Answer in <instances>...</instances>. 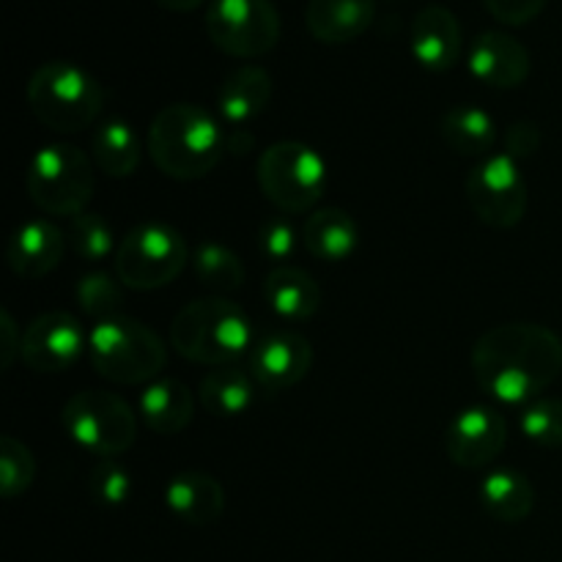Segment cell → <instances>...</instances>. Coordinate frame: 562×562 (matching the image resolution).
Masks as SVG:
<instances>
[{
  "instance_id": "obj_1",
  "label": "cell",
  "mask_w": 562,
  "mask_h": 562,
  "mask_svg": "<svg viewBox=\"0 0 562 562\" xmlns=\"http://www.w3.org/2000/svg\"><path fill=\"white\" fill-rule=\"evenodd\" d=\"M472 373L488 398L527 406L543 398L562 373V340L536 322H508L486 329L472 346Z\"/></svg>"
},
{
  "instance_id": "obj_2",
  "label": "cell",
  "mask_w": 562,
  "mask_h": 562,
  "mask_svg": "<svg viewBox=\"0 0 562 562\" xmlns=\"http://www.w3.org/2000/svg\"><path fill=\"white\" fill-rule=\"evenodd\" d=\"M146 151L168 179L195 181L212 173L223 159L225 132L206 108L176 102L151 119Z\"/></svg>"
},
{
  "instance_id": "obj_3",
  "label": "cell",
  "mask_w": 562,
  "mask_h": 562,
  "mask_svg": "<svg viewBox=\"0 0 562 562\" xmlns=\"http://www.w3.org/2000/svg\"><path fill=\"white\" fill-rule=\"evenodd\" d=\"M252 344L250 316L225 296L187 302L170 324L176 355L206 368L236 366L239 357L250 355Z\"/></svg>"
},
{
  "instance_id": "obj_4",
  "label": "cell",
  "mask_w": 562,
  "mask_h": 562,
  "mask_svg": "<svg viewBox=\"0 0 562 562\" xmlns=\"http://www.w3.org/2000/svg\"><path fill=\"white\" fill-rule=\"evenodd\" d=\"M27 104L38 124L75 135L99 121L104 88L91 71L71 60H47L27 80Z\"/></svg>"
},
{
  "instance_id": "obj_5",
  "label": "cell",
  "mask_w": 562,
  "mask_h": 562,
  "mask_svg": "<svg viewBox=\"0 0 562 562\" xmlns=\"http://www.w3.org/2000/svg\"><path fill=\"white\" fill-rule=\"evenodd\" d=\"M88 360L113 384H151L168 366V346L137 318L115 316L93 324L88 333Z\"/></svg>"
},
{
  "instance_id": "obj_6",
  "label": "cell",
  "mask_w": 562,
  "mask_h": 562,
  "mask_svg": "<svg viewBox=\"0 0 562 562\" xmlns=\"http://www.w3.org/2000/svg\"><path fill=\"white\" fill-rule=\"evenodd\" d=\"M261 195L283 214L316 212L329 184V170L322 154L300 140L272 143L256 165Z\"/></svg>"
},
{
  "instance_id": "obj_7",
  "label": "cell",
  "mask_w": 562,
  "mask_h": 562,
  "mask_svg": "<svg viewBox=\"0 0 562 562\" xmlns=\"http://www.w3.org/2000/svg\"><path fill=\"white\" fill-rule=\"evenodd\" d=\"M25 187L38 212L49 217H77L88 209L97 187L93 159L75 143H49L33 154Z\"/></svg>"
},
{
  "instance_id": "obj_8",
  "label": "cell",
  "mask_w": 562,
  "mask_h": 562,
  "mask_svg": "<svg viewBox=\"0 0 562 562\" xmlns=\"http://www.w3.org/2000/svg\"><path fill=\"white\" fill-rule=\"evenodd\" d=\"M190 263V250L179 228L162 220H146L126 231L115 250V278L132 291H154L173 283Z\"/></svg>"
},
{
  "instance_id": "obj_9",
  "label": "cell",
  "mask_w": 562,
  "mask_h": 562,
  "mask_svg": "<svg viewBox=\"0 0 562 562\" xmlns=\"http://www.w3.org/2000/svg\"><path fill=\"white\" fill-rule=\"evenodd\" d=\"M64 431L97 459H119L135 445L137 417L124 398L104 390H80L60 412Z\"/></svg>"
},
{
  "instance_id": "obj_10",
  "label": "cell",
  "mask_w": 562,
  "mask_h": 562,
  "mask_svg": "<svg viewBox=\"0 0 562 562\" xmlns=\"http://www.w3.org/2000/svg\"><path fill=\"white\" fill-rule=\"evenodd\" d=\"M206 33L220 53L256 60L280 42V14L272 0H212Z\"/></svg>"
},
{
  "instance_id": "obj_11",
  "label": "cell",
  "mask_w": 562,
  "mask_h": 562,
  "mask_svg": "<svg viewBox=\"0 0 562 562\" xmlns=\"http://www.w3.org/2000/svg\"><path fill=\"white\" fill-rule=\"evenodd\" d=\"M467 201L475 217L494 231H510L525 220L530 190L519 162L508 154H488L467 176Z\"/></svg>"
},
{
  "instance_id": "obj_12",
  "label": "cell",
  "mask_w": 562,
  "mask_h": 562,
  "mask_svg": "<svg viewBox=\"0 0 562 562\" xmlns=\"http://www.w3.org/2000/svg\"><path fill=\"white\" fill-rule=\"evenodd\" d=\"M313 368V344L294 329H269L258 335L247 355L252 382L267 393L296 387Z\"/></svg>"
},
{
  "instance_id": "obj_13",
  "label": "cell",
  "mask_w": 562,
  "mask_h": 562,
  "mask_svg": "<svg viewBox=\"0 0 562 562\" xmlns=\"http://www.w3.org/2000/svg\"><path fill=\"white\" fill-rule=\"evenodd\" d=\"M88 351V333L71 313L47 311L22 333V360L36 373H64Z\"/></svg>"
},
{
  "instance_id": "obj_14",
  "label": "cell",
  "mask_w": 562,
  "mask_h": 562,
  "mask_svg": "<svg viewBox=\"0 0 562 562\" xmlns=\"http://www.w3.org/2000/svg\"><path fill=\"white\" fill-rule=\"evenodd\" d=\"M508 445V423L492 406H467L445 431V453L461 470H486Z\"/></svg>"
},
{
  "instance_id": "obj_15",
  "label": "cell",
  "mask_w": 562,
  "mask_h": 562,
  "mask_svg": "<svg viewBox=\"0 0 562 562\" xmlns=\"http://www.w3.org/2000/svg\"><path fill=\"white\" fill-rule=\"evenodd\" d=\"M472 77L488 88H519L530 77V49L505 31H483L472 42L467 55Z\"/></svg>"
},
{
  "instance_id": "obj_16",
  "label": "cell",
  "mask_w": 562,
  "mask_h": 562,
  "mask_svg": "<svg viewBox=\"0 0 562 562\" xmlns=\"http://www.w3.org/2000/svg\"><path fill=\"white\" fill-rule=\"evenodd\" d=\"M66 234L49 220H27L11 234L5 245V263L22 280L47 278L60 267L66 252Z\"/></svg>"
},
{
  "instance_id": "obj_17",
  "label": "cell",
  "mask_w": 562,
  "mask_h": 562,
  "mask_svg": "<svg viewBox=\"0 0 562 562\" xmlns=\"http://www.w3.org/2000/svg\"><path fill=\"white\" fill-rule=\"evenodd\" d=\"M461 22L448 5H426L412 22V55L423 69L442 75L461 58Z\"/></svg>"
},
{
  "instance_id": "obj_18",
  "label": "cell",
  "mask_w": 562,
  "mask_h": 562,
  "mask_svg": "<svg viewBox=\"0 0 562 562\" xmlns=\"http://www.w3.org/2000/svg\"><path fill=\"white\" fill-rule=\"evenodd\" d=\"M274 82L263 66L247 64L231 71L217 88V113L231 130L250 126L258 115L267 113L272 102Z\"/></svg>"
},
{
  "instance_id": "obj_19",
  "label": "cell",
  "mask_w": 562,
  "mask_h": 562,
  "mask_svg": "<svg viewBox=\"0 0 562 562\" xmlns=\"http://www.w3.org/2000/svg\"><path fill=\"white\" fill-rule=\"evenodd\" d=\"M165 505L184 525L209 527L223 516L225 492L217 477L206 472H179L165 486Z\"/></svg>"
},
{
  "instance_id": "obj_20",
  "label": "cell",
  "mask_w": 562,
  "mask_h": 562,
  "mask_svg": "<svg viewBox=\"0 0 562 562\" xmlns=\"http://www.w3.org/2000/svg\"><path fill=\"white\" fill-rule=\"evenodd\" d=\"M137 415L143 417L148 431L159 437H176L184 431L195 415V395L181 379L159 376L146 384L137 398Z\"/></svg>"
},
{
  "instance_id": "obj_21",
  "label": "cell",
  "mask_w": 562,
  "mask_h": 562,
  "mask_svg": "<svg viewBox=\"0 0 562 562\" xmlns=\"http://www.w3.org/2000/svg\"><path fill=\"white\" fill-rule=\"evenodd\" d=\"M376 20V0H307L305 25L316 42L349 44Z\"/></svg>"
},
{
  "instance_id": "obj_22",
  "label": "cell",
  "mask_w": 562,
  "mask_h": 562,
  "mask_svg": "<svg viewBox=\"0 0 562 562\" xmlns=\"http://www.w3.org/2000/svg\"><path fill=\"white\" fill-rule=\"evenodd\" d=\"M263 300L269 311L291 324L311 322L322 307V289L316 278L300 267H274L263 280Z\"/></svg>"
},
{
  "instance_id": "obj_23",
  "label": "cell",
  "mask_w": 562,
  "mask_h": 562,
  "mask_svg": "<svg viewBox=\"0 0 562 562\" xmlns=\"http://www.w3.org/2000/svg\"><path fill=\"white\" fill-rule=\"evenodd\" d=\"M302 245L316 261L340 263L355 256L360 245V228L349 212L338 206H324L307 214Z\"/></svg>"
},
{
  "instance_id": "obj_24",
  "label": "cell",
  "mask_w": 562,
  "mask_h": 562,
  "mask_svg": "<svg viewBox=\"0 0 562 562\" xmlns=\"http://www.w3.org/2000/svg\"><path fill=\"white\" fill-rule=\"evenodd\" d=\"M439 137L450 151L461 154V157L486 159L497 143V124L486 110L475 108V104H456V108L445 110L442 121H439Z\"/></svg>"
},
{
  "instance_id": "obj_25",
  "label": "cell",
  "mask_w": 562,
  "mask_h": 562,
  "mask_svg": "<svg viewBox=\"0 0 562 562\" xmlns=\"http://www.w3.org/2000/svg\"><path fill=\"white\" fill-rule=\"evenodd\" d=\"M477 497L486 514L503 525H519L536 508V486L516 470L488 472L477 488Z\"/></svg>"
},
{
  "instance_id": "obj_26",
  "label": "cell",
  "mask_w": 562,
  "mask_h": 562,
  "mask_svg": "<svg viewBox=\"0 0 562 562\" xmlns=\"http://www.w3.org/2000/svg\"><path fill=\"white\" fill-rule=\"evenodd\" d=\"M143 146L135 130L121 119H108L93 126L91 159L110 179H130L140 168Z\"/></svg>"
},
{
  "instance_id": "obj_27",
  "label": "cell",
  "mask_w": 562,
  "mask_h": 562,
  "mask_svg": "<svg viewBox=\"0 0 562 562\" xmlns=\"http://www.w3.org/2000/svg\"><path fill=\"white\" fill-rule=\"evenodd\" d=\"M256 387L250 371H241L239 366H220L203 373L198 401L214 417H239L252 406Z\"/></svg>"
},
{
  "instance_id": "obj_28",
  "label": "cell",
  "mask_w": 562,
  "mask_h": 562,
  "mask_svg": "<svg viewBox=\"0 0 562 562\" xmlns=\"http://www.w3.org/2000/svg\"><path fill=\"white\" fill-rule=\"evenodd\" d=\"M192 272L203 289L214 291V296L231 294L245 283V267L239 256L220 241H201L190 258Z\"/></svg>"
},
{
  "instance_id": "obj_29",
  "label": "cell",
  "mask_w": 562,
  "mask_h": 562,
  "mask_svg": "<svg viewBox=\"0 0 562 562\" xmlns=\"http://www.w3.org/2000/svg\"><path fill=\"white\" fill-rule=\"evenodd\" d=\"M66 241L75 250L77 258L88 263H99L110 256L115 247V231L102 214L97 212H82L77 217L69 220V228H66Z\"/></svg>"
},
{
  "instance_id": "obj_30",
  "label": "cell",
  "mask_w": 562,
  "mask_h": 562,
  "mask_svg": "<svg viewBox=\"0 0 562 562\" xmlns=\"http://www.w3.org/2000/svg\"><path fill=\"white\" fill-rule=\"evenodd\" d=\"M77 305L93 322H108V318L121 316L124 311V283L119 278H110L108 272H88L77 280Z\"/></svg>"
},
{
  "instance_id": "obj_31",
  "label": "cell",
  "mask_w": 562,
  "mask_h": 562,
  "mask_svg": "<svg viewBox=\"0 0 562 562\" xmlns=\"http://www.w3.org/2000/svg\"><path fill=\"white\" fill-rule=\"evenodd\" d=\"M33 481H36V459H33L31 448L5 434L0 439V488H3V497H20L33 486Z\"/></svg>"
},
{
  "instance_id": "obj_32",
  "label": "cell",
  "mask_w": 562,
  "mask_h": 562,
  "mask_svg": "<svg viewBox=\"0 0 562 562\" xmlns=\"http://www.w3.org/2000/svg\"><path fill=\"white\" fill-rule=\"evenodd\" d=\"M88 492L93 494L99 505L108 508H121L135 494V477L121 461L97 459V464L88 472Z\"/></svg>"
},
{
  "instance_id": "obj_33",
  "label": "cell",
  "mask_w": 562,
  "mask_h": 562,
  "mask_svg": "<svg viewBox=\"0 0 562 562\" xmlns=\"http://www.w3.org/2000/svg\"><path fill=\"white\" fill-rule=\"evenodd\" d=\"M519 428L530 442L541 445V448H562V401L538 398L527 404L519 417Z\"/></svg>"
},
{
  "instance_id": "obj_34",
  "label": "cell",
  "mask_w": 562,
  "mask_h": 562,
  "mask_svg": "<svg viewBox=\"0 0 562 562\" xmlns=\"http://www.w3.org/2000/svg\"><path fill=\"white\" fill-rule=\"evenodd\" d=\"M258 250H261L269 261L278 263V267H285L296 252L294 225L285 217L267 220V223L261 225V231H258Z\"/></svg>"
},
{
  "instance_id": "obj_35",
  "label": "cell",
  "mask_w": 562,
  "mask_h": 562,
  "mask_svg": "<svg viewBox=\"0 0 562 562\" xmlns=\"http://www.w3.org/2000/svg\"><path fill=\"white\" fill-rule=\"evenodd\" d=\"M547 3L549 0H483L488 14L508 27H521L536 20V16H541Z\"/></svg>"
},
{
  "instance_id": "obj_36",
  "label": "cell",
  "mask_w": 562,
  "mask_h": 562,
  "mask_svg": "<svg viewBox=\"0 0 562 562\" xmlns=\"http://www.w3.org/2000/svg\"><path fill=\"white\" fill-rule=\"evenodd\" d=\"M505 148H508L505 154L514 157L516 162L532 157V154L541 148V130H538L532 121H516V124H510L508 132H505Z\"/></svg>"
},
{
  "instance_id": "obj_37",
  "label": "cell",
  "mask_w": 562,
  "mask_h": 562,
  "mask_svg": "<svg viewBox=\"0 0 562 562\" xmlns=\"http://www.w3.org/2000/svg\"><path fill=\"white\" fill-rule=\"evenodd\" d=\"M0 338H3V349H0V366L11 368L16 357H22V329H16L11 313L0 311Z\"/></svg>"
},
{
  "instance_id": "obj_38",
  "label": "cell",
  "mask_w": 562,
  "mask_h": 562,
  "mask_svg": "<svg viewBox=\"0 0 562 562\" xmlns=\"http://www.w3.org/2000/svg\"><path fill=\"white\" fill-rule=\"evenodd\" d=\"M252 143H256V135H252L247 126H241V130H231V135H225V151L247 154L252 148Z\"/></svg>"
},
{
  "instance_id": "obj_39",
  "label": "cell",
  "mask_w": 562,
  "mask_h": 562,
  "mask_svg": "<svg viewBox=\"0 0 562 562\" xmlns=\"http://www.w3.org/2000/svg\"><path fill=\"white\" fill-rule=\"evenodd\" d=\"M157 5H162L165 11H176V14H190V11L201 9L206 0H154Z\"/></svg>"
}]
</instances>
